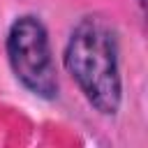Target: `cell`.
I'll list each match as a JSON object with an SVG mask.
<instances>
[{
	"label": "cell",
	"instance_id": "obj_1",
	"mask_svg": "<svg viewBox=\"0 0 148 148\" xmlns=\"http://www.w3.org/2000/svg\"><path fill=\"white\" fill-rule=\"evenodd\" d=\"M65 67L79 83L81 92L104 116L120 106L118 37L102 16H83L65 46Z\"/></svg>",
	"mask_w": 148,
	"mask_h": 148
},
{
	"label": "cell",
	"instance_id": "obj_2",
	"mask_svg": "<svg viewBox=\"0 0 148 148\" xmlns=\"http://www.w3.org/2000/svg\"><path fill=\"white\" fill-rule=\"evenodd\" d=\"M7 58L14 76L37 97L58 95V72L44 23L37 16H21L7 32Z\"/></svg>",
	"mask_w": 148,
	"mask_h": 148
}]
</instances>
